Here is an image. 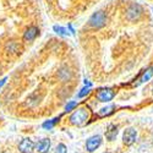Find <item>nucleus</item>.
<instances>
[{"label":"nucleus","instance_id":"obj_15","mask_svg":"<svg viewBox=\"0 0 153 153\" xmlns=\"http://www.w3.org/2000/svg\"><path fill=\"white\" fill-rule=\"evenodd\" d=\"M53 30H54V32L56 33V34H59V36H62V37H66V36H69V32H68V30L66 28H64V27H61V26H55L53 27Z\"/></svg>","mask_w":153,"mask_h":153},{"label":"nucleus","instance_id":"obj_12","mask_svg":"<svg viewBox=\"0 0 153 153\" xmlns=\"http://www.w3.org/2000/svg\"><path fill=\"white\" fill-rule=\"evenodd\" d=\"M50 140L49 138H42L39 142L36 145V148L39 153H48L50 149Z\"/></svg>","mask_w":153,"mask_h":153},{"label":"nucleus","instance_id":"obj_19","mask_svg":"<svg viewBox=\"0 0 153 153\" xmlns=\"http://www.w3.org/2000/svg\"><path fill=\"white\" fill-rule=\"evenodd\" d=\"M6 80H7V77H4V79H1V80H0V88H1L5 83H6Z\"/></svg>","mask_w":153,"mask_h":153},{"label":"nucleus","instance_id":"obj_8","mask_svg":"<svg viewBox=\"0 0 153 153\" xmlns=\"http://www.w3.org/2000/svg\"><path fill=\"white\" fill-rule=\"evenodd\" d=\"M39 36V28L37 26H30L23 33V41L25 42H32Z\"/></svg>","mask_w":153,"mask_h":153},{"label":"nucleus","instance_id":"obj_7","mask_svg":"<svg viewBox=\"0 0 153 153\" xmlns=\"http://www.w3.org/2000/svg\"><path fill=\"white\" fill-rule=\"evenodd\" d=\"M36 145L31 138H23L19 143V152L20 153H32Z\"/></svg>","mask_w":153,"mask_h":153},{"label":"nucleus","instance_id":"obj_21","mask_svg":"<svg viewBox=\"0 0 153 153\" xmlns=\"http://www.w3.org/2000/svg\"><path fill=\"white\" fill-rule=\"evenodd\" d=\"M152 96H153V88H152Z\"/></svg>","mask_w":153,"mask_h":153},{"label":"nucleus","instance_id":"obj_6","mask_svg":"<svg viewBox=\"0 0 153 153\" xmlns=\"http://www.w3.org/2000/svg\"><path fill=\"white\" fill-rule=\"evenodd\" d=\"M102 141H103V138H102L100 135H93V136H91L90 138H87V141H86V149L90 152V153L94 152L102 145Z\"/></svg>","mask_w":153,"mask_h":153},{"label":"nucleus","instance_id":"obj_22","mask_svg":"<svg viewBox=\"0 0 153 153\" xmlns=\"http://www.w3.org/2000/svg\"><path fill=\"white\" fill-rule=\"evenodd\" d=\"M105 153H107V152H105Z\"/></svg>","mask_w":153,"mask_h":153},{"label":"nucleus","instance_id":"obj_16","mask_svg":"<svg viewBox=\"0 0 153 153\" xmlns=\"http://www.w3.org/2000/svg\"><path fill=\"white\" fill-rule=\"evenodd\" d=\"M91 92V87H88V86H85L83 88H82V90L77 93V97L79 98H82V97H85V96H87L88 93H90Z\"/></svg>","mask_w":153,"mask_h":153},{"label":"nucleus","instance_id":"obj_9","mask_svg":"<svg viewBox=\"0 0 153 153\" xmlns=\"http://www.w3.org/2000/svg\"><path fill=\"white\" fill-rule=\"evenodd\" d=\"M153 77V65L152 66H149V68H147L142 74H141V76H140V79L137 80V82H135V87H137V86H140V85H142V83H146V82H148Z\"/></svg>","mask_w":153,"mask_h":153},{"label":"nucleus","instance_id":"obj_17","mask_svg":"<svg viewBox=\"0 0 153 153\" xmlns=\"http://www.w3.org/2000/svg\"><path fill=\"white\" fill-rule=\"evenodd\" d=\"M76 107H77V102H76V100H71V102H69V103L65 105V111H71Z\"/></svg>","mask_w":153,"mask_h":153},{"label":"nucleus","instance_id":"obj_14","mask_svg":"<svg viewBox=\"0 0 153 153\" xmlns=\"http://www.w3.org/2000/svg\"><path fill=\"white\" fill-rule=\"evenodd\" d=\"M60 118H61V117H58V118H54V119H52V120H48V121L43 123V125H42V126H43V129H45V130H50L52 127L55 126V124L59 123Z\"/></svg>","mask_w":153,"mask_h":153},{"label":"nucleus","instance_id":"obj_10","mask_svg":"<svg viewBox=\"0 0 153 153\" xmlns=\"http://www.w3.org/2000/svg\"><path fill=\"white\" fill-rule=\"evenodd\" d=\"M118 134H119V127L115 125V124H109L108 126H107V130H105V138L108 140V141H114V140L117 138V136H118Z\"/></svg>","mask_w":153,"mask_h":153},{"label":"nucleus","instance_id":"obj_5","mask_svg":"<svg viewBox=\"0 0 153 153\" xmlns=\"http://www.w3.org/2000/svg\"><path fill=\"white\" fill-rule=\"evenodd\" d=\"M137 138V131L136 129H134V127H127V129H125L124 134H123V143L125 146H131L135 143Z\"/></svg>","mask_w":153,"mask_h":153},{"label":"nucleus","instance_id":"obj_3","mask_svg":"<svg viewBox=\"0 0 153 153\" xmlns=\"http://www.w3.org/2000/svg\"><path fill=\"white\" fill-rule=\"evenodd\" d=\"M107 22H108V15L105 14V11L99 10V11H96L94 14H92V16L88 20V26L94 30H99V28H103L107 25Z\"/></svg>","mask_w":153,"mask_h":153},{"label":"nucleus","instance_id":"obj_11","mask_svg":"<svg viewBox=\"0 0 153 153\" xmlns=\"http://www.w3.org/2000/svg\"><path fill=\"white\" fill-rule=\"evenodd\" d=\"M58 77L62 81V82H66V81H70L71 77H72V72L70 71V69L68 66H62L59 69L58 71Z\"/></svg>","mask_w":153,"mask_h":153},{"label":"nucleus","instance_id":"obj_13","mask_svg":"<svg viewBox=\"0 0 153 153\" xmlns=\"http://www.w3.org/2000/svg\"><path fill=\"white\" fill-rule=\"evenodd\" d=\"M115 108H117L115 105H108V107L102 108L99 110V115L100 117H108V115H110L111 113H114V109H115Z\"/></svg>","mask_w":153,"mask_h":153},{"label":"nucleus","instance_id":"obj_18","mask_svg":"<svg viewBox=\"0 0 153 153\" xmlns=\"http://www.w3.org/2000/svg\"><path fill=\"white\" fill-rule=\"evenodd\" d=\"M66 152H68V148H66V146L64 145V143H59V145L56 146L55 153H66Z\"/></svg>","mask_w":153,"mask_h":153},{"label":"nucleus","instance_id":"obj_20","mask_svg":"<svg viewBox=\"0 0 153 153\" xmlns=\"http://www.w3.org/2000/svg\"><path fill=\"white\" fill-rule=\"evenodd\" d=\"M68 27H69V30L71 31V33H75V30L72 28V26H71V25H68Z\"/></svg>","mask_w":153,"mask_h":153},{"label":"nucleus","instance_id":"obj_4","mask_svg":"<svg viewBox=\"0 0 153 153\" xmlns=\"http://www.w3.org/2000/svg\"><path fill=\"white\" fill-rule=\"evenodd\" d=\"M117 93H118V91H115L114 88H110V87L100 88L96 94V98H97L98 102H100V103H108V102L114 99V97L117 96Z\"/></svg>","mask_w":153,"mask_h":153},{"label":"nucleus","instance_id":"obj_1","mask_svg":"<svg viewBox=\"0 0 153 153\" xmlns=\"http://www.w3.org/2000/svg\"><path fill=\"white\" fill-rule=\"evenodd\" d=\"M90 119H91V110L88 107H81L75 109V111L69 118L70 123L75 126H85Z\"/></svg>","mask_w":153,"mask_h":153},{"label":"nucleus","instance_id":"obj_2","mask_svg":"<svg viewBox=\"0 0 153 153\" xmlns=\"http://www.w3.org/2000/svg\"><path fill=\"white\" fill-rule=\"evenodd\" d=\"M143 14H145V10L142 5H140L137 3H130L125 7V11H124L125 19L129 22H138L143 17Z\"/></svg>","mask_w":153,"mask_h":153}]
</instances>
